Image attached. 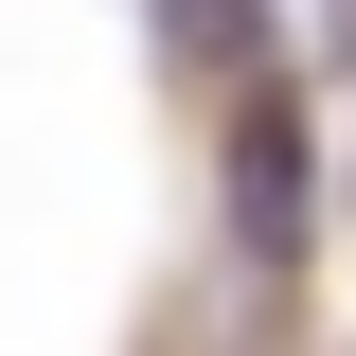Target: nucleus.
Returning a JSON list of instances; mask_svg holds the SVG:
<instances>
[]
</instances>
